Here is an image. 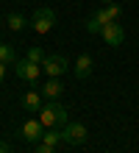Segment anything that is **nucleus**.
Returning <instances> with one entry per match:
<instances>
[{"label":"nucleus","mask_w":139,"mask_h":153,"mask_svg":"<svg viewBox=\"0 0 139 153\" xmlns=\"http://www.w3.org/2000/svg\"><path fill=\"white\" fill-rule=\"evenodd\" d=\"M42 120L45 128H56V125H67V109L59 103V100H48L39 109V114H36Z\"/></svg>","instance_id":"nucleus-1"},{"label":"nucleus","mask_w":139,"mask_h":153,"mask_svg":"<svg viewBox=\"0 0 139 153\" xmlns=\"http://www.w3.org/2000/svg\"><path fill=\"white\" fill-rule=\"evenodd\" d=\"M53 25H56V11L53 8H36L33 11V17H31V28H33V33H50L53 31Z\"/></svg>","instance_id":"nucleus-2"},{"label":"nucleus","mask_w":139,"mask_h":153,"mask_svg":"<svg viewBox=\"0 0 139 153\" xmlns=\"http://www.w3.org/2000/svg\"><path fill=\"white\" fill-rule=\"evenodd\" d=\"M14 75L22 78V81L36 84L39 75H42V64H36V61H31V59H17V61H14Z\"/></svg>","instance_id":"nucleus-3"},{"label":"nucleus","mask_w":139,"mask_h":153,"mask_svg":"<svg viewBox=\"0 0 139 153\" xmlns=\"http://www.w3.org/2000/svg\"><path fill=\"white\" fill-rule=\"evenodd\" d=\"M70 70V61H67V56H61V53H48V59L42 61V73H48L50 78H59V75H64Z\"/></svg>","instance_id":"nucleus-4"},{"label":"nucleus","mask_w":139,"mask_h":153,"mask_svg":"<svg viewBox=\"0 0 139 153\" xmlns=\"http://www.w3.org/2000/svg\"><path fill=\"white\" fill-rule=\"evenodd\" d=\"M86 125H81V123H67L61 128V139H64V145H83V142H86Z\"/></svg>","instance_id":"nucleus-5"},{"label":"nucleus","mask_w":139,"mask_h":153,"mask_svg":"<svg viewBox=\"0 0 139 153\" xmlns=\"http://www.w3.org/2000/svg\"><path fill=\"white\" fill-rule=\"evenodd\" d=\"M100 36H103L106 45L111 48H120V45L125 42V31H123V22H109L103 31H100Z\"/></svg>","instance_id":"nucleus-6"},{"label":"nucleus","mask_w":139,"mask_h":153,"mask_svg":"<svg viewBox=\"0 0 139 153\" xmlns=\"http://www.w3.org/2000/svg\"><path fill=\"white\" fill-rule=\"evenodd\" d=\"M109 22H114V20H111V14L106 11V6H100L97 11L92 14L89 20H86V31H89V33H100V31H103Z\"/></svg>","instance_id":"nucleus-7"},{"label":"nucleus","mask_w":139,"mask_h":153,"mask_svg":"<svg viewBox=\"0 0 139 153\" xmlns=\"http://www.w3.org/2000/svg\"><path fill=\"white\" fill-rule=\"evenodd\" d=\"M42 134H45V125L39 117H31V120L22 123V139L25 142H42Z\"/></svg>","instance_id":"nucleus-8"},{"label":"nucleus","mask_w":139,"mask_h":153,"mask_svg":"<svg viewBox=\"0 0 139 153\" xmlns=\"http://www.w3.org/2000/svg\"><path fill=\"white\" fill-rule=\"evenodd\" d=\"M72 73H75V78H89L92 75V56H89V53H81V56L75 59Z\"/></svg>","instance_id":"nucleus-9"},{"label":"nucleus","mask_w":139,"mask_h":153,"mask_svg":"<svg viewBox=\"0 0 139 153\" xmlns=\"http://www.w3.org/2000/svg\"><path fill=\"white\" fill-rule=\"evenodd\" d=\"M22 106H25V111H36V114H39V109H42V95L39 92H36V89H31V92H25L22 95Z\"/></svg>","instance_id":"nucleus-10"},{"label":"nucleus","mask_w":139,"mask_h":153,"mask_svg":"<svg viewBox=\"0 0 139 153\" xmlns=\"http://www.w3.org/2000/svg\"><path fill=\"white\" fill-rule=\"evenodd\" d=\"M61 92H64V86L59 84V78H50L48 84L42 86V95L48 97V100H59V95H61Z\"/></svg>","instance_id":"nucleus-11"},{"label":"nucleus","mask_w":139,"mask_h":153,"mask_svg":"<svg viewBox=\"0 0 139 153\" xmlns=\"http://www.w3.org/2000/svg\"><path fill=\"white\" fill-rule=\"evenodd\" d=\"M0 61H3V64H11V67H14L17 53H14V48H11V45H3V42H0Z\"/></svg>","instance_id":"nucleus-12"},{"label":"nucleus","mask_w":139,"mask_h":153,"mask_svg":"<svg viewBox=\"0 0 139 153\" xmlns=\"http://www.w3.org/2000/svg\"><path fill=\"white\" fill-rule=\"evenodd\" d=\"M42 142H48V145H61V131H56V128H45V134H42Z\"/></svg>","instance_id":"nucleus-13"},{"label":"nucleus","mask_w":139,"mask_h":153,"mask_svg":"<svg viewBox=\"0 0 139 153\" xmlns=\"http://www.w3.org/2000/svg\"><path fill=\"white\" fill-rule=\"evenodd\" d=\"M25 25H31V22H28L22 14H8V28L11 31H22Z\"/></svg>","instance_id":"nucleus-14"},{"label":"nucleus","mask_w":139,"mask_h":153,"mask_svg":"<svg viewBox=\"0 0 139 153\" xmlns=\"http://www.w3.org/2000/svg\"><path fill=\"white\" fill-rule=\"evenodd\" d=\"M25 59H31V61H36V64H42V61L48 59V53H45L42 48H31V50H28V56H25Z\"/></svg>","instance_id":"nucleus-15"},{"label":"nucleus","mask_w":139,"mask_h":153,"mask_svg":"<svg viewBox=\"0 0 139 153\" xmlns=\"http://www.w3.org/2000/svg\"><path fill=\"white\" fill-rule=\"evenodd\" d=\"M106 11L111 14V20H114V22L120 20V17H123V8H120L117 3H109V6H106Z\"/></svg>","instance_id":"nucleus-16"},{"label":"nucleus","mask_w":139,"mask_h":153,"mask_svg":"<svg viewBox=\"0 0 139 153\" xmlns=\"http://www.w3.org/2000/svg\"><path fill=\"white\" fill-rule=\"evenodd\" d=\"M33 153H56V148H53V145H48V142H36Z\"/></svg>","instance_id":"nucleus-17"},{"label":"nucleus","mask_w":139,"mask_h":153,"mask_svg":"<svg viewBox=\"0 0 139 153\" xmlns=\"http://www.w3.org/2000/svg\"><path fill=\"white\" fill-rule=\"evenodd\" d=\"M6 67H8V64H3V61H0V84H3V78H6Z\"/></svg>","instance_id":"nucleus-18"},{"label":"nucleus","mask_w":139,"mask_h":153,"mask_svg":"<svg viewBox=\"0 0 139 153\" xmlns=\"http://www.w3.org/2000/svg\"><path fill=\"white\" fill-rule=\"evenodd\" d=\"M0 153H8V145H6L3 139H0Z\"/></svg>","instance_id":"nucleus-19"},{"label":"nucleus","mask_w":139,"mask_h":153,"mask_svg":"<svg viewBox=\"0 0 139 153\" xmlns=\"http://www.w3.org/2000/svg\"><path fill=\"white\" fill-rule=\"evenodd\" d=\"M109 3H117V0H100V6H109Z\"/></svg>","instance_id":"nucleus-20"}]
</instances>
